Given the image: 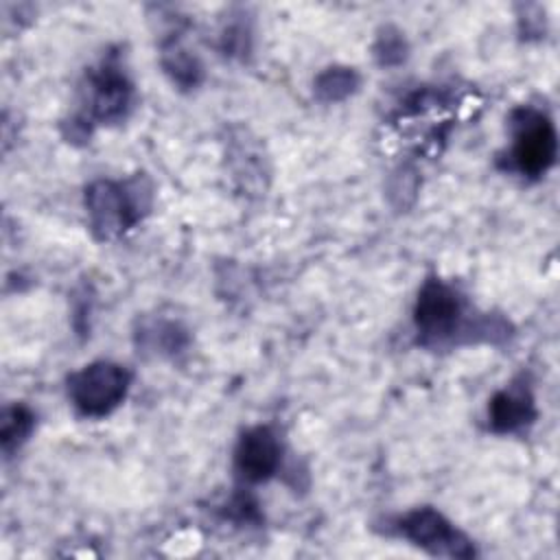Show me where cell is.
<instances>
[{
	"instance_id": "13",
	"label": "cell",
	"mask_w": 560,
	"mask_h": 560,
	"mask_svg": "<svg viewBox=\"0 0 560 560\" xmlns=\"http://www.w3.org/2000/svg\"><path fill=\"white\" fill-rule=\"evenodd\" d=\"M407 50L409 48L402 31H398L396 26H383L378 31L374 42V57L378 66H385V68L400 66L407 59Z\"/></svg>"
},
{
	"instance_id": "1",
	"label": "cell",
	"mask_w": 560,
	"mask_h": 560,
	"mask_svg": "<svg viewBox=\"0 0 560 560\" xmlns=\"http://www.w3.org/2000/svg\"><path fill=\"white\" fill-rule=\"evenodd\" d=\"M85 208L96 238L109 241L133 228L151 208V186L138 175L125 182L96 179L85 188Z\"/></svg>"
},
{
	"instance_id": "3",
	"label": "cell",
	"mask_w": 560,
	"mask_h": 560,
	"mask_svg": "<svg viewBox=\"0 0 560 560\" xmlns=\"http://www.w3.org/2000/svg\"><path fill=\"white\" fill-rule=\"evenodd\" d=\"M133 88L125 70L118 61L107 59L94 72H90L88 81V109L79 118L70 120L68 138H88L90 125L88 122H118L127 116L131 107Z\"/></svg>"
},
{
	"instance_id": "4",
	"label": "cell",
	"mask_w": 560,
	"mask_h": 560,
	"mask_svg": "<svg viewBox=\"0 0 560 560\" xmlns=\"http://www.w3.org/2000/svg\"><path fill=\"white\" fill-rule=\"evenodd\" d=\"M512 166L525 177L545 175L558 158V136L551 118L534 107L512 112Z\"/></svg>"
},
{
	"instance_id": "5",
	"label": "cell",
	"mask_w": 560,
	"mask_h": 560,
	"mask_svg": "<svg viewBox=\"0 0 560 560\" xmlns=\"http://www.w3.org/2000/svg\"><path fill=\"white\" fill-rule=\"evenodd\" d=\"M396 529L402 538L416 547L446 558H472V542L435 508H416L396 521Z\"/></svg>"
},
{
	"instance_id": "10",
	"label": "cell",
	"mask_w": 560,
	"mask_h": 560,
	"mask_svg": "<svg viewBox=\"0 0 560 560\" xmlns=\"http://www.w3.org/2000/svg\"><path fill=\"white\" fill-rule=\"evenodd\" d=\"M361 85V77L354 68L330 66L315 77L313 92L322 103H339L352 96Z\"/></svg>"
},
{
	"instance_id": "9",
	"label": "cell",
	"mask_w": 560,
	"mask_h": 560,
	"mask_svg": "<svg viewBox=\"0 0 560 560\" xmlns=\"http://www.w3.org/2000/svg\"><path fill=\"white\" fill-rule=\"evenodd\" d=\"M162 68L173 79V83H177L182 90L197 88L203 77V68H201L199 59L195 55H190L175 39L162 46Z\"/></svg>"
},
{
	"instance_id": "8",
	"label": "cell",
	"mask_w": 560,
	"mask_h": 560,
	"mask_svg": "<svg viewBox=\"0 0 560 560\" xmlns=\"http://www.w3.org/2000/svg\"><path fill=\"white\" fill-rule=\"evenodd\" d=\"M536 420L534 394L525 383L499 389L488 405V422L494 433H516Z\"/></svg>"
},
{
	"instance_id": "7",
	"label": "cell",
	"mask_w": 560,
	"mask_h": 560,
	"mask_svg": "<svg viewBox=\"0 0 560 560\" xmlns=\"http://www.w3.org/2000/svg\"><path fill=\"white\" fill-rule=\"evenodd\" d=\"M282 459V446L271 427L258 424L247 431L236 442L234 468L238 477L247 483H260L276 475Z\"/></svg>"
},
{
	"instance_id": "2",
	"label": "cell",
	"mask_w": 560,
	"mask_h": 560,
	"mask_svg": "<svg viewBox=\"0 0 560 560\" xmlns=\"http://www.w3.org/2000/svg\"><path fill=\"white\" fill-rule=\"evenodd\" d=\"M131 374L114 361H94L68 376V398L85 418L109 416L127 396Z\"/></svg>"
},
{
	"instance_id": "11",
	"label": "cell",
	"mask_w": 560,
	"mask_h": 560,
	"mask_svg": "<svg viewBox=\"0 0 560 560\" xmlns=\"http://www.w3.org/2000/svg\"><path fill=\"white\" fill-rule=\"evenodd\" d=\"M33 427H35V416L28 407H24V405L7 407L2 411V420H0L2 451L7 455L18 451L28 440V435L33 433Z\"/></svg>"
},
{
	"instance_id": "12",
	"label": "cell",
	"mask_w": 560,
	"mask_h": 560,
	"mask_svg": "<svg viewBox=\"0 0 560 560\" xmlns=\"http://www.w3.org/2000/svg\"><path fill=\"white\" fill-rule=\"evenodd\" d=\"M140 339H142V346H149L155 352L160 350L164 354L179 352L188 341L186 330L175 322H153L149 326H142Z\"/></svg>"
},
{
	"instance_id": "6",
	"label": "cell",
	"mask_w": 560,
	"mask_h": 560,
	"mask_svg": "<svg viewBox=\"0 0 560 560\" xmlns=\"http://www.w3.org/2000/svg\"><path fill=\"white\" fill-rule=\"evenodd\" d=\"M462 315L457 291L440 278H427L413 306V324L424 341H440L455 332Z\"/></svg>"
}]
</instances>
